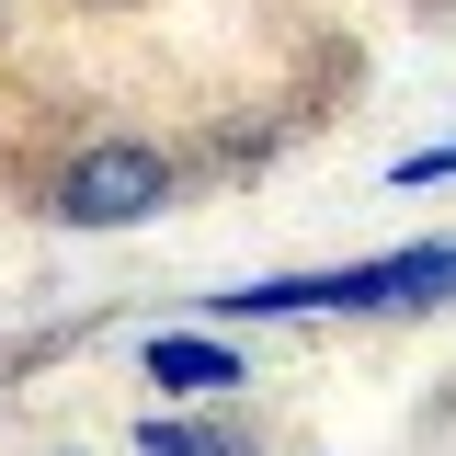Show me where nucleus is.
I'll return each instance as SVG.
<instances>
[{
  "instance_id": "nucleus-1",
  "label": "nucleus",
  "mask_w": 456,
  "mask_h": 456,
  "mask_svg": "<svg viewBox=\"0 0 456 456\" xmlns=\"http://www.w3.org/2000/svg\"><path fill=\"white\" fill-rule=\"evenodd\" d=\"M171 183H183V171H171L160 149L103 137V149H80V160H69L57 217H69V228H137V217H160V206H171Z\"/></svg>"
},
{
  "instance_id": "nucleus-2",
  "label": "nucleus",
  "mask_w": 456,
  "mask_h": 456,
  "mask_svg": "<svg viewBox=\"0 0 456 456\" xmlns=\"http://www.w3.org/2000/svg\"><path fill=\"white\" fill-rule=\"evenodd\" d=\"M149 377H160L171 399H206V388L240 377V354H217V342H194V331H160V342H149Z\"/></svg>"
},
{
  "instance_id": "nucleus-3",
  "label": "nucleus",
  "mask_w": 456,
  "mask_h": 456,
  "mask_svg": "<svg viewBox=\"0 0 456 456\" xmlns=\"http://www.w3.org/2000/svg\"><path fill=\"white\" fill-rule=\"evenodd\" d=\"M137 456H240L228 434H206V422H149L137 434Z\"/></svg>"
},
{
  "instance_id": "nucleus-4",
  "label": "nucleus",
  "mask_w": 456,
  "mask_h": 456,
  "mask_svg": "<svg viewBox=\"0 0 456 456\" xmlns=\"http://www.w3.org/2000/svg\"><path fill=\"white\" fill-rule=\"evenodd\" d=\"M388 183H399V194H422V183H456V149H422V160H399Z\"/></svg>"
}]
</instances>
